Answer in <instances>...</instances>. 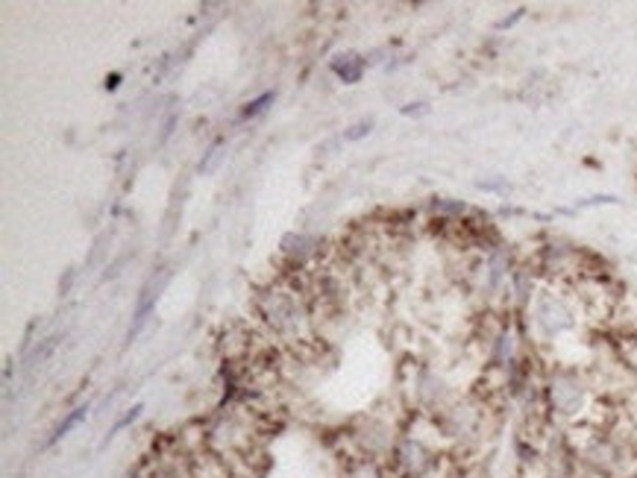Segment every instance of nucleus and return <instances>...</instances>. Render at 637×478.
<instances>
[{
    "instance_id": "f257e3e1",
    "label": "nucleus",
    "mask_w": 637,
    "mask_h": 478,
    "mask_svg": "<svg viewBox=\"0 0 637 478\" xmlns=\"http://www.w3.org/2000/svg\"><path fill=\"white\" fill-rule=\"evenodd\" d=\"M549 399H553V408L564 417L579 414L584 405V387L576 376L570 373H558L553 382H549Z\"/></svg>"
},
{
    "instance_id": "f03ea898",
    "label": "nucleus",
    "mask_w": 637,
    "mask_h": 478,
    "mask_svg": "<svg viewBox=\"0 0 637 478\" xmlns=\"http://www.w3.org/2000/svg\"><path fill=\"white\" fill-rule=\"evenodd\" d=\"M538 323L544 326V332L555 335L570 326V311L558 303V299H541L538 306Z\"/></svg>"
},
{
    "instance_id": "7ed1b4c3",
    "label": "nucleus",
    "mask_w": 637,
    "mask_h": 478,
    "mask_svg": "<svg viewBox=\"0 0 637 478\" xmlns=\"http://www.w3.org/2000/svg\"><path fill=\"white\" fill-rule=\"evenodd\" d=\"M399 463H403V470L408 475H423L429 467V452L423 449L417 440H403V446H399Z\"/></svg>"
},
{
    "instance_id": "20e7f679",
    "label": "nucleus",
    "mask_w": 637,
    "mask_h": 478,
    "mask_svg": "<svg viewBox=\"0 0 637 478\" xmlns=\"http://www.w3.org/2000/svg\"><path fill=\"white\" fill-rule=\"evenodd\" d=\"M85 417H89V405H80V408H74V411L68 414V417L56 425V432H54V437H50V444H56V440L68 437V432H71V429H77V425H80Z\"/></svg>"
},
{
    "instance_id": "39448f33",
    "label": "nucleus",
    "mask_w": 637,
    "mask_h": 478,
    "mask_svg": "<svg viewBox=\"0 0 637 478\" xmlns=\"http://www.w3.org/2000/svg\"><path fill=\"white\" fill-rule=\"evenodd\" d=\"M335 71H338L347 83H356L361 77V65H358L356 56H341L338 62H335Z\"/></svg>"
},
{
    "instance_id": "423d86ee",
    "label": "nucleus",
    "mask_w": 637,
    "mask_h": 478,
    "mask_svg": "<svg viewBox=\"0 0 637 478\" xmlns=\"http://www.w3.org/2000/svg\"><path fill=\"white\" fill-rule=\"evenodd\" d=\"M349 478H382L379 475V470L377 467H373V463H358V467L353 470V473H349Z\"/></svg>"
},
{
    "instance_id": "0eeeda50",
    "label": "nucleus",
    "mask_w": 637,
    "mask_h": 478,
    "mask_svg": "<svg viewBox=\"0 0 637 478\" xmlns=\"http://www.w3.org/2000/svg\"><path fill=\"white\" fill-rule=\"evenodd\" d=\"M270 100H273V94H265V97L253 100V103L247 106V115H256V112H261V109H265V103H270Z\"/></svg>"
}]
</instances>
